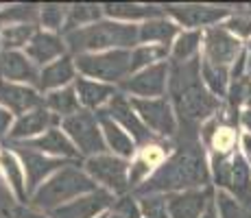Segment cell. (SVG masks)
Wrapping results in <instances>:
<instances>
[{
	"label": "cell",
	"mask_w": 251,
	"mask_h": 218,
	"mask_svg": "<svg viewBox=\"0 0 251 218\" xmlns=\"http://www.w3.org/2000/svg\"><path fill=\"white\" fill-rule=\"evenodd\" d=\"M210 183V168L205 164L203 144L199 140V129L181 127L177 131L175 153L160 164L151 179L136 188L138 196L147 194H175V192L199 190Z\"/></svg>",
	"instance_id": "1"
},
{
	"label": "cell",
	"mask_w": 251,
	"mask_h": 218,
	"mask_svg": "<svg viewBox=\"0 0 251 218\" xmlns=\"http://www.w3.org/2000/svg\"><path fill=\"white\" fill-rule=\"evenodd\" d=\"M168 92L181 127L199 129L201 122L212 120L221 109V98H216L203 83L201 61L197 57L183 64L173 61L168 74Z\"/></svg>",
	"instance_id": "2"
},
{
	"label": "cell",
	"mask_w": 251,
	"mask_h": 218,
	"mask_svg": "<svg viewBox=\"0 0 251 218\" xmlns=\"http://www.w3.org/2000/svg\"><path fill=\"white\" fill-rule=\"evenodd\" d=\"M138 42V26L120 22H94L90 26L66 33V44L76 55H90V50H105V48L127 50Z\"/></svg>",
	"instance_id": "3"
},
{
	"label": "cell",
	"mask_w": 251,
	"mask_h": 218,
	"mask_svg": "<svg viewBox=\"0 0 251 218\" xmlns=\"http://www.w3.org/2000/svg\"><path fill=\"white\" fill-rule=\"evenodd\" d=\"M96 192V183L90 174L81 172L79 168L66 166L52 179H48L44 186L33 194V205L40 210H57L66 205V201L76 198L81 194H92Z\"/></svg>",
	"instance_id": "4"
},
{
	"label": "cell",
	"mask_w": 251,
	"mask_h": 218,
	"mask_svg": "<svg viewBox=\"0 0 251 218\" xmlns=\"http://www.w3.org/2000/svg\"><path fill=\"white\" fill-rule=\"evenodd\" d=\"M75 68H79V72L92 76V79L116 83V81H125V76L131 74V52L109 50L96 52V55H79L75 59Z\"/></svg>",
	"instance_id": "5"
},
{
	"label": "cell",
	"mask_w": 251,
	"mask_h": 218,
	"mask_svg": "<svg viewBox=\"0 0 251 218\" xmlns=\"http://www.w3.org/2000/svg\"><path fill=\"white\" fill-rule=\"evenodd\" d=\"M64 131L70 135L75 142L76 151L88 157H96V155H105L107 151V142H105L103 133L99 129V118L92 111H79L75 116L61 120Z\"/></svg>",
	"instance_id": "6"
},
{
	"label": "cell",
	"mask_w": 251,
	"mask_h": 218,
	"mask_svg": "<svg viewBox=\"0 0 251 218\" xmlns=\"http://www.w3.org/2000/svg\"><path fill=\"white\" fill-rule=\"evenodd\" d=\"M129 103L151 133L160 135V138L177 135V120L166 98H131Z\"/></svg>",
	"instance_id": "7"
},
{
	"label": "cell",
	"mask_w": 251,
	"mask_h": 218,
	"mask_svg": "<svg viewBox=\"0 0 251 218\" xmlns=\"http://www.w3.org/2000/svg\"><path fill=\"white\" fill-rule=\"evenodd\" d=\"M85 170L92 179L100 181L107 190L116 194H125L129 188V166L123 157H114V155H96L88 157L85 162Z\"/></svg>",
	"instance_id": "8"
},
{
	"label": "cell",
	"mask_w": 251,
	"mask_h": 218,
	"mask_svg": "<svg viewBox=\"0 0 251 218\" xmlns=\"http://www.w3.org/2000/svg\"><path fill=\"white\" fill-rule=\"evenodd\" d=\"M168 74H171V66L166 61L153 64L144 70L136 72L133 76L123 81V90L131 92L136 96H144V98H153V96H162L168 85Z\"/></svg>",
	"instance_id": "9"
},
{
	"label": "cell",
	"mask_w": 251,
	"mask_h": 218,
	"mask_svg": "<svg viewBox=\"0 0 251 218\" xmlns=\"http://www.w3.org/2000/svg\"><path fill=\"white\" fill-rule=\"evenodd\" d=\"M243 55V46L236 35H231L229 31H225L223 26L210 28L205 33V57L203 61H210L214 66L227 68L234 64L238 57Z\"/></svg>",
	"instance_id": "10"
},
{
	"label": "cell",
	"mask_w": 251,
	"mask_h": 218,
	"mask_svg": "<svg viewBox=\"0 0 251 218\" xmlns=\"http://www.w3.org/2000/svg\"><path fill=\"white\" fill-rule=\"evenodd\" d=\"M105 114H107L112 120H116L125 131H131L133 142L142 144V146H147V144L151 146L153 144V133L149 131L147 124L140 120L136 109L131 107V103H129L123 94H116L114 98L109 100V105L105 107Z\"/></svg>",
	"instance_id": "11"
},
{
	"label": "cell",
	"mask_w": 251,
	"mask_h": 218,
	"mask_svg": "<svg viewBox=\"0 0 251 218\" xmlns=\"http://www.w3.org/2000/svg\"><path fill=\"white\" fill-rule=\"evenodd\" d=\"M212 190H186L166 194L168 203V216L171 218H201L210 207Z\"/></svg>",
	"instance_id": "12"
},
{
	"label": "cell",
	"mask_w": 251,
	"mask_h": 218,
	"mask_svg": "<svg viewBox=\"0 0 251 218\" xmlns=\"http://www.w3.org/2000/svg\"><path fill=\"white\" fill-rule=\"evenodd\" d=\"M162 9L183 26H207L229 16L227 9L207 7V4H166Z\"/></svg>",
	"instance_id": "13"
},
{
	"label": "cell",
	"mask_w": 251,
	"mask_h": 218,
	"mask_svg": "<svg viewBox=\"0 0 251 218\" xmlns=\"http://www.w3.org/2000/svg\"><path fill=\"white\" fill-rule=\"evenodd\" d=\"M114 203V196L105 190H96L92 194H85L72 203L57 207L50 212V218H94L103 210H107Z\"/></svg>",
	"instance_id": "14"
},
{
	"label": "cell",
	"mask_w": 251,
	"mask_h": 218,
	"mask_svg": "<svg viewBox=\"0 0 251 218\" xmlns=\"http://www.w3.org/2000/svg\"><path fill=\"white\" fill-rule=\"evenodd\" d=\"M13 148L20 155L24 168H26V177H28V190H35L40 186V181L44 177H48L50 172L59 170V168H66L68 164H64L61 159H50V157H44L33 148H26L24 144H13Z\"/></svg>",
	"instance_id": "15"
},
{
	"label": "cell",
	"mask_w": 251,
	"mask_h": 218,
	"mask_svg": "<svg viewBox=\"0 0 251 218\" xmlns=\"http://www.w3.org/2000/svg\"><path fill=\"white\" fill-rule=\"evenodd\" d=\"M0 79L2 81H22V83L40 85V72L35 70V64L26 59V55L18 50H4L0 55Z\"/></svg>",
	"instance_id": "16"
},
{
	"label": "cell",
	"mask_w": 251,
	"mask_h": 218,
	"mask_svg": "<svg viewBox=\"0 0 251 218\" xmlns=\"http://www.w3.org/2000/svg\"><path fill=\"white\" fill-rule=\"evenodd\" d=\"M225 190H229L231 196L251 212V166L247 159H245V155H240L238 151L231 155L229 183Z\"/></svg>",
	"instance_id": "17"
},
{
	"label": "cell",
	"mask_w": 251,
	"mask_h": 218,
	"mask_svg": "<svg viewBox=\"0 0 251 218\" xmlns=\"http://www.w3.org/2000/svg\"><path fill=\"white\" fill-rule=\"evenodd\" d=\"M0 103L9 111H13V114H24V111L33 107H40L44 103V98L35 90H31V87L9 83V81L0 79Z\"/></svg>",
	"instance_id": "18"
},
{
	"label": "cell",
	"mask_w": 251,
	"mask_h": 218,
	"mask_svg": "<svg viewBox=\"0 0 251 218\" xmlns=\"http://www.w3.org/2000/svg\"><path fill=\"white\" fill-rule=\"evenodd\" d=\"M64 50H66V42L61 37H57L55 33H46V31H37L26 46L28 59H33L35 64L42 66L52 59H61Z\"/></svg>",
	"instance_id": "19"
},
{
	"label": "cell",
	"mask_w": 251,
	"mask_h": 218,
	"mask_svg": "<svg viewBox=\"0 0 251 218\" xmlns=\"http://www.w3.org/2000/svg\"><path fill=\"white\" fill-rule=\"evenodd\" d=\"M96 118H99V124L105 133V142L109 144V148H112L116 155H120V157H131V155L136 153V142H133V138L120 127L116 120L109 118V116L105 114V109L96 111Z\"/></svg>",
	"instance_id": "20"
},
{
	"label": "cell",
	"mask_w": 251,
	"mask_h": 218,
	"mask_svg": "<svg viewBox=\"0 0 251 218\" xmlns=\"http://www.w3.org/2000/svg\"><path fill=\"white\" fill-rule=\"evenodd\" d=\"M55 122H57V116L50 114L48 109H33V111H28V114H24L22 118L13 124V129L9 131V138H11L13 142L33 138V135L50 129Z\"/></svg>",
	"instance_id": "21"
},
{
	"label": "cell",
	"mask_w": 251,
	"mask_h": 218,
	"mask_svg": "<svg viewBox=\"0 0 251 218\" xmlns=\"http://www.w3.org/2000/svg\"><path fill=\"white\" fill-rule=\"evenodd\" d=\"M26 148H33V151H44V153H55V155H64V157H76V148L75 144L61 133L59 129H48L42 138H35V140H28L24 142Z\"/></svg>",
	"instance_id": "22"
},
{
	"label": "cell",
	"mask_w": 251,
	"mask_h": 218,
	"mask_svg": "<svg viewBox=\"0 0 251 218\" xmlns=\"http://www.w3.org/2000/svg\"><path fill=\"white\" fill-rule=\"evenodd\" d=\"M75 90L79 94V103L85 105L88 109H100V105L105 100H112L116 96V90L109 83H100V81H90V79H76Z\"/></svg>",
	"instance_id": "23"
},
{
	"label": "cell",
	"mask_w": 251,
	"mask_h": 218,
	"mask_svg": "<svg viewBox=\"0 0 251 218\" xmlns=\"http://www.w3.org/2000/svg\"><path fill=\"white\" fill-rule=\"evenodd\" d=\"M138 35L140 42L153 44V46H171V40L177 35V24L164 18H155V20L144 22L142 26H138Z\"/></svg>",
	"instance_id": "24"
},
{
	"label": "cell",
	"mask_w": 251,
	"mask_h": 218,
	"mask_svg": "<svg viewBox=\"0 0 251 218\" xmlns=\"http://www.w3.org/2000/svg\"><path fill=\"white\" fill-rule=\"evenodd\" d=\"M75 79V61L70 57H61V59L48 64L44 70L40 72V90H55V87H61Z\"/></svg>",
	"instance_id": "25"
},
{
	"label": "cell",
	"mask_w": 251,
	"mask_h": 218,
	"mask_svg": "<svg viewBox=\"0 0 251 218\" xmlns=\"http://www.w3.org/2000/svg\"><path fill=\"white\" fill-rule=\"evenodd\" d=\"M105 13L109 18H123V20H155L164 16L162 7H151V4H129V2H107Z\"/></svg>",
	"instance_id": "26"
},
{
	"label": "cell",
	"mask_w": 251,
	"mask_h": 218,
	"mask_svg": "<svg viewBox=\"0 0 251 218\" xmlns=\"http://www.w3.org/2000/svg\"><path fill=\"white\" fill-rule=\"evenodd\" d=\"M201 76H203L205 87L216 96L225 98L229 92V70L223 66H214L210 61H201Z\"/></svg>",
	"instance_id": "27"
},
{
	"label": "cell",
	"mask_w": 251,
	"mask_h": 218,
	"mask_svg": "<svg viewBox=\"0 0 251 218\" xmlns=\"http://www.w3.org/2000/svg\"><path fill=\"white\" fill-rule=\"evenodd\" d=\"M46 107L50 111H55L57 116H75L79 114V96H76L75 87H64V90L50 92L46 96Z\"/></svg>",
	"instance_id": "28"
},
{
	"label": "cell",
	"mask_w": 251,
	"mask_h": 218,
	"mask_svg": "<svg viewBox=\"0 0 251 218\" xmlns=\"http://www.w3.org/2000/svg\"><path fill=\"white\" fill-rule=\"evenodd\" d=\"M100 18V7L99 4H72L68 9V18H66V33H72L76 28L90 26V24L99 22Z\"/></svg>",
	"instance_id": "29"
},
{
	"label": "cell",
	"mask_w": 251,
	"mask_h": 218,
	"mask_svg": "<svg viewBox=\"0 0 251 218\" xmlns=\"http://www.w3.org/2000/svg\"><path fill=\"white\" fill-rule=\"evenodd\" d=\"M201 40H203V35H201L199 31H186L181 33L179 37H177V42L173 44V61L175 64H183V61H190L197 57V52H199V46H201Z\"/></svg>",
	"instance_id": "30"
},
{
	"label": "cell",
	"mask_w": 251,
	"mask_h": 218,
	"mask_svg": "<svg viewBox=\"0 0 251 218\" xmlns=\"http://www.w3.org/2000/svg\"><path fill=\"white\" fill-rule=\"evenodd\" d=\"M37 33L35 24H16V26H4L0 33V44L4 46V50H16L33 40V35Z\"/></svg>",
	"instance_id": "31"
},
{
	"label": "cell",
	"mask_w": 251,
	"mask_h": 218,
	"mask_svg": "<svg viewBox=\"0 0 251 218\" xmlns=\"http://www.w3.org/2000/svg\"><path fill=\"white\" fill-rule=\"evenodd\" d=\"M40 18V9L35 4H13L0 11V24L16 26V24H35Z\"/></svg>",
	"instance_id": "32"
},
{
	"label": "cell",
	"mask_w": 251,
	"mask_h": 218,
	"mask_svg": "<svg viewBox=\"0 0 251 218\" xmlns=\"http://www.w3.org/2000/svg\"><path fill=\"white\" fill-rule=\"evenodd\" d=\"M0 166H2L4 174H7L9 183H11V188L16 190L18 198H26V190H24V177H22V166L16 162V157H13L9 151H2L0 153Z\"/></svg>",
	"instance_id": "33"
},
{
	"label": "cell",
	"mask_w": 251,
	"mask_h": 218,
	"mask_svg": "<svg viewBox=\"0 0 251 218\" xmlns=\"http://www.w3.org/2000/svg\"><path fill=\"white\" fill-rule=\"evenodd\" d=\"M168 55V48L166 46H138L136 50L131 52V72H140L144 66H153V61H160Z\"/></svg>",
	"instance_id": "34"
},
{
	"label": "cell",
	"mask_w": 251,
	"mask_h": 218,
	"mask_svg": "<svg viewBox=\"0 0 251 218\" xmlns=\"http://www.w3.org/2000/svg\"><path fill=\"white\" fill-rule=\"evenodd\" d=\"M216 207H219L221 218H251V212L247 210V207H243L225 190L216 192Z\"/></svg>",
	"instance_id": "35"
},
{
	"label": "cell",
	"mask_w": 251,
	"mask_h": 218,
	"mask_svg": "<svg viewBox=\"0 0 251 218\" xmlns=\"http://www.w3.org/2000/svg\"><path fill=\"white\" fill-rule=\"evenodd\" d=\"M138 203H140V212H142V216H147V218H171L168 216L166 196L147 194V196H140Z\"/></svg>",
	"instance_id": "36"
},
{
	"label": "cell",
	"mask_w": 251,
	"mask_h": 218,
	"mask_svg": "<svg viewBox=\"0 0 251 218\" xmlns=\"http://www.w3.org/2000/svg\"><path fill=\"white\" fill-rule=\"evenodd\" d=\"M66 18H68V9L61 7V4H44V7H40V22L50 31L64 28Z\"/></svg>",
	"instance_id": "37"
},
{
	"label": "cell",
	"mask_w": 251,
	"mask_h": 218,
	"mask_svg": "<svg viewBox=\"0 0 251 218\" xmlns=\"http://www.w3.org/2000/svg\"><path fill=\"white\" fill-rule=\"evenodd\" d=\"M225 31H229L236 37H251V16L249 13H240V16H231L229 22L225 24Z\"/></svg>",
	"instance_id": "38"
},
{
	"label": "cell",
	"mask_w": 251,
	"mask_h": 218,
	"mask_svg": "<svg viewBox=\"0 0 251 218\" xmlns=\"http://www.w3.org/2000/svg\"><path fill=\"white\" fill-rule=\"evenodd\" d=\"M114 207H116L114 214H118L123 218H140L142 216V212H140V203L133 196H129V194L120 196L118 201L114 203Z\"/></svg>",
	"instance_id": "39"
},
{
	"label": "cell",
	"mask_w": 251,
	"mask_h": 218,
	"mask_svg": "<svg viewBox=\"0 0 251 218\" xmlns=\"http://www.w3.org/2000/svg\"><path fill=\"white\" fill-rule=\"evenodd\" d=\"M9 124H11V114H9L7 109H0V138L7 133Z\"/></svg>",
	"instance_id": "40"
},
{
	"label": "cell",
	"mask_w": 251,
	"mask_h": 218,
	"mask_svg": "<svg viewBox=\"0 0 251 218\" xmlns=\"http://www.w3.org/2000/svg\"><path fill=\"white\" fill-rule=\"evenodd\" d=\"M16 218H46V216L40 214V212L26 210V207H18V210H16Z\"/></svg>",
	"instance_id": "41"
},
{
	"label": "cell",
	"mask_w": 251,
	"mask_h": 218,
	"mask_svg": "<svg viewBox=\"0 0 251 218\" xmlns=\"http://www.w3.org/2000/svg\"><path fill=\"white\" fill-rule=\"evenodd\" d=\"M243 146H245V153H247V157L251 159V133L243 135Z\"/></svg>",
	"instance_id": "42"
},
{
	"label": "cell",
	"mask_w": 251,
	"mask_h": 218,
	"mask_svg": "<svg viewBox=\"0 0 251 218\" xmlns=\"http://www.w3.org/2000/svg\"><path fill=\"white\" fill-rule=\"evenodd\" d=\"M240 120H243L245 129H249V131H251V109H247V111H243V116H240Z\"/></svg>",
	"instance_id": "43"
},
{
	"label": "cell",
	"mask_w": 251,
	"mask_h": 218,
	"mask_svg": "<svg viewBox=\"0 0 251 218\" xmlns=\"http://www.w3.org/2000/svg\"><path fill=\"white\" fill-rule=\"evenodd\" d=\"M245 103L251 109V83H247V90H245Z\"/></svg>",
	"instance_id": "44"
},
{
	"label": "cell",
	"mask_w": 251,
	"mask_h": 218,
	"mask_svg": "<svg viewBox=\"0 0 251 218\" xmlns=\"http://www.w3.org/2000/svg\"><path fill=\"white\" fill-rule=\"evenodd\" d=\"M201 218H216V207L210 205V207H207V212H205V214L201 216Z\"/></svg>",
	"instance_id": "45"
},
{
	"label": "cell",
	"mask_w": 251,
	"mask_h": 218,
	"mask_svg": "<svg viewBox=\"0 0 251 218\" xmlns=\"http://www.w3.org/2000/svg\"><path fill=\"white\" fill-rule=\"evenodd\" d=\"M109 218H123V216H118V214H112V216H109Z\"/></svg>",
	"instance_id": "46"
},
{
	"label": "cell",
	"mask_w": 251,
	"mask_h": 218,
	"mask_svg": "<svg viewBox=\"0 0 251 218\" xmlns=\"http://www.w3.org/2000/svg\"><path fill=\"white\" fill-rule=\"evenodd\" d=\"M249 57H251V42H249Z\"/></svg>",
	"instance_id": "47"
},
{
	"label": "cell",
	"mask_w": 251,
	"mask_h": 218,
	"mask_svg": "<svg viewBox=\"0 0 251 218\" xmlns=\"http://www.w3.org/2000/svg\"><path fill=\"white\" fill-rule=\"evenodd\" d=\"M249 76H251V68H249Z\"/></svg>",
	"instance_id": "48"
}]
</instances>
